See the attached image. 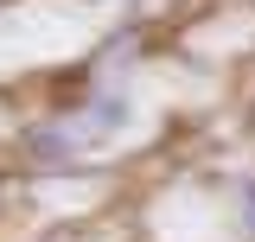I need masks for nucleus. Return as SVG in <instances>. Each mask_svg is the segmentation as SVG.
Here are the masks:
<instances>
[{"mask_svg": "<svg viewBox=\"0 0 255 242\" xmlns=\"http://www.w3.org/2000/svg\"><path fill=\"white\" fill-rule=\"evenodd\" d=\"M128 115H134V102L122 90H96L90 96V134H115V127H128Z\"/></svg>", "mask_w": 255, "mask_h": 242, "instance_id": "nucleus-1", "label": "nucleus"}, {"mask_svg": "<svg viewBox=\"0 0 255 242\" xmlns=\"http://www.w3.org/2000/svg\"><path fill=\"white\" fill-rule=\"evenodd\" d=\"M26 153H38V159H77V153H83V134H51V127H32V134H26Z\"/></svg>", "mask_w": 255, "mask_h": 242, "instance_id": "nucleus-2", "label": "nucleus"}, {"mask_svg": "<svg viewBox=\"0 0 255 242\" xmlns=\"http://www.w3.org/2000/svg\"><path fill=\"white\" fill-rule=\"evenodd\" d=\"M243 223H249V236H255V179L243 185Z\"/></svg>", "mask_w": 255, "mask_h": 242, "instance_id": "nucleus-3", "label": "nucleus"}]
</instances>
